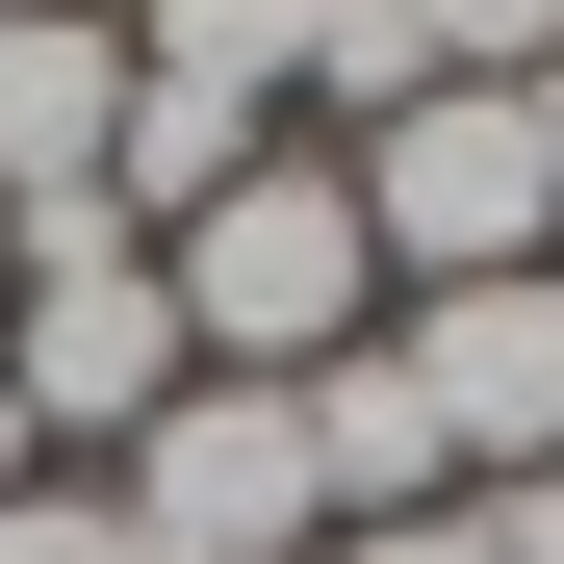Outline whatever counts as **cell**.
Returning <instances> with one entry per match:
<instances>
[{"instance_id":"5","label":"cell","mask_w":564,"mask_h":564,"mask_svg":"<svg viewBox=\"0 0 564 564\" xmlns=\"http://www.w3.org/2000/svg\"><path fill=\"white\" fill-rule=\"evenodd\" d=\"M104 513L154 539V564H308L334 513H308V411L282 386H180L129 462H104Z\"/></svg>"},{"instance_id":"9","label":"cell","mask_w":564,"mask_h":564,"mask_svg":"<svg viewBox=\"0 0 564 564\" xmlns=\"http://www.w3.org/2000/svg\"><path fill=\"white\" fill-rule=\"evenodd\" d=\"M564 0H411V77H539Z\"/></svg>"},{"instance_id":"6","label":"cell","mask_w":564,"mask_h":564,"mask_svg":"<svg viewBox=\"0 0 564 564\" xmlns=\"http://www.w3.org/2000/svg\"><path fill=\"white\" fill-rule=\"evenodd\" d=\"M104 129H129V26L104 0H26V26H0V206H77Z\"/></svg>"},{"instance_id":"11","label":"cell","mask_w":564,"mask_h":564,"mask_svg":"<svg viewBox=\"0 0 564 564\" xmlns=\"http://www.w3.org/2000/svg\"><path fill=\"white\" fill-rule=\"evenodd\" d=\"M462 513H488V564H564V462L539 488H462Z\"/></svg>"},{"instance_id":"2","label":"cell","mask_w":564,"mask_h":564,"mask_svg":"<svg viewBox=\"0 0 564 564\" xmlns=\"http://www.w3.org/2000/svg\"><path fill=\"white\" fill-rule=\"evenodd\" d=\"M206 359H180V282H154V231L77 180V206H0V411H26L52 462H129Z\"/></svg>"},{"instance_id":"7","label":"cell","mask_w":564,"mask_h":564,"mask_svg":"<svg viewBox=\"0 0 564 564\" xmlns=\"http://www.w3.org/2000/svg\"><path fill=\"white\" fill-rule=\"evenodd\" d=\"M282 154V104H231V77H154L129 52V129H104V206L129 231H180V206H206V180H257Z\"/></svg>"},{"instance_id":"1","label":"cell","mask_w":564,"mask_h":564,"mask_svg":"<svg viewBox=\"0 0 564 564\" xmlns=\"http://www.w3.org/2000/svg\"><path fill=\"white\" fill-rule=\"evenodd\" d=\"M154 282H180V359H206V386H308V359L386 334V231H359L334 129H282L257 180H206V206L154 231Z\"/></svg>"},{"instance_id":"12","label":"cell","mask_w":564,"mask_h":564,"mask_svg":"<svg viewBox=\"0 0 564 564\" xmlns=\"http://www.w3.org/2000/svg\"><path fill=\"white\" fill-rule=\"evenodd\" d=\"M0 488H52V436H26V411H0Z\"/></svg>"},{"instance_id":"8","label":"cell","mask_w":564,"mask_h":564,"mask_svg":"<svg viewBox=\"0 0 564 564\" xmlns=\"http://www.w3.org/2000/svg\"><path fill=\"white\" fill-rule=\"evenodd\" d=\"M0 564H154V539L104 513V462H52V488H0Z\"/></svg>"},{"instance_id":"10","label":"cell","mask_w":564,"mask_h":564,"mask_svg":"<svg viewBox=\"0 0 564 564\" xmlns=\"http://www.w3.org/2000/svg\"><path fill=\"white\" fill-rule=\"evenodd\" d=\"M308 564H488V513H359V539H308Z\"/></svg>"},{"instance_id":"4","label":"cell","mask_w":564,"mask_h":564,"mask_svg":"<svg viewBox=\"0 0 564 564\" xmlns=\"http://www.w3.org/2000/svg\"><path fill=\"white\" fill-rule=\"evenodd\" d=\"M386 359H411V411H436L462 488H539V462H564V257H513V282H411Z\"/></svg>"},{"instance_id":"3","label":"cell","mask_w":564,"mask_h":564,"mask_svg":"<svg viewBox=\"0 0 564 564\" xmlns=\"http://www.w3.org/2000/svg\"><path fill=\"white\" fill-rule=\"evenodd\" d=\"M334 180H359V231H386V308H411V282H513V257H564V154H539L513 77H411L386 129H334Z\"/></svg>"}]
</instances>
